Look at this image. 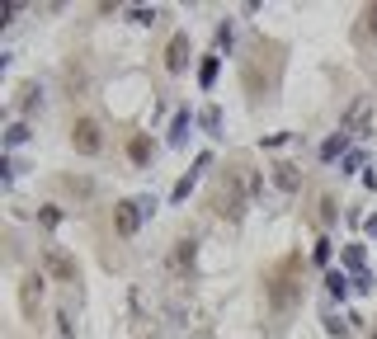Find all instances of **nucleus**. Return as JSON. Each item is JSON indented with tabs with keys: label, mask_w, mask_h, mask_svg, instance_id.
Listing matches in <instances>:
<instances>
[{
	"label": "nucleus",
	"mask_w": 377,
	"mask_h": 339,
	"mask_svg": "<svg viewBox=\"0 0 377 339\" xmlns=\"http://www.w3.org/2000/svg\"><path fill=\"white\" fill-rule=\"evenodd\" d=\"M241 188H236V175H231V180H226V188H222V193H217V212H226V217H231V222H236V217H241Z\"/></svg>",
	"instance_id": "39448f33"
},
{
	"label": "nucleus",
	"mask_w": 377,
	"mask_h": 339,
	"mask_svg": "<svg viewBox=\"0 0 377 339\" xmlns=\"http://www.w3.org/2000/svg\"><path fill=\"white\" fill-rule=\"evenodd\" d=\"M38 222H43V226H57V222H61V208H43V212H38Z\"/></svg>",
	"instance_id": "5701e85b"
},
{
	"label": "nucleus",
	"mask_w": 377,
	"mask_h": 339,
	"mask_svg": "<svg viewBox=\"0 0 377 339\" xmlns=\"http://www.w3.org/2000/svg\"><path fill=\"white\" fill-rule=\"evenodd\" d=\"M24 108H43V85H24Z\"/></svg>",
	"instance_id": "6ab92c4d"
},
{
	"label": "nucleus",
	"mask_w": 377,
	"mask_h": 339,
	"mask_svg": "<svg viewBox=\"0 0 377 339\" xmlns=\"http://www.w3.org/2000/svg\"><path fill=\"white\" fill-rule=\"evenodd\" d=\"M226 48H231V24L217 28V52H226Z\"/></svg>",
	"instance_id": "393cba45"
},
{
	"label": "nucleus",
	"mask_w": 377,
	"mask_h": 339,
	"mask_svg": "<svg viewBox=\"0 0 377 339\" xmlns=\"http://www.w3.org/2000/svg\"><path fill=\"white\" fill-rule=\"evenodd\" d=\"M373 339H377V335H373Z\"/></svg>",
	"instance_id": "c85d7f7f"
},
{
	"label": "nucleus",
	"mask_w": 377,
	"mask_h": 339,
	"mask_svg": "<svg viewBox=\"0 0 377 339\" xmlns=\"http://www.w3.org/2000/svg\"><path fill=\"white\" fill-rule=\"evenodd\" d=\"M311 260H316V264H330V240H316V250H311Z\"/></svg>",
	"instance_id": "b1692460"
},
{
	"label": "nucleus",
	"mask_w": 377,
	"mask_h": 339,
	"mask_svg": "<svg viewBox=\"0 0 377 339\" xmlns=\"http://www.w3.org/2000/svg\"><path fill=\"white\" fill-rule=\"evenodd\" d=\"M217 66H222V57H203V66H198V85H203V90H213V80H217Z\"/></svg>",
	"instance_id": "f8f14e48"
},
{
	"label": "nucleus",
	"mask_w": 377,
	"mask_h": 339,
	"mask_svg": "<svg viewBox=\"0 0 377 339\" xmlns=\"http://www.w3.org/2000/svg\"><path fill=\"white\" fill-rule=\"evenodd\" d=\"M137 208H142V217H151V212H156V198H151V193H142V198H137Z\"/></svg>",
	"instance_id": "a878e982"
},
{
	"label": "nucleus",
	"mask_w": 377,
	"mask_h": 339,
	"mask_svg": "<svg viewBox=\"0 0 377 339\" xmlns=\"http://www.w3.org/2000/svg\"><path fill=\"white\" fill-rule=\"evenodd\" d=\"M273 184H278L283 193H297V188H302V175H297L293 160H278V165H273Z\"/></svg>",
	"instance_id": "0eeeda50"
},
{
	"label": "nucleus",
	"mask_w": 377,
	"mask_h": 339,
	"mask_svg": "<svg viewBox=\"0 0 377 339\" xmlns=\"http://www.w3.org/2000/svg\"><path fill=\"white\" fill-rule=\"evenodd\" d=\"M325 287H330V297H345V292H349V278H345L340 269H330V273H325Z\"/></svg>",
	"instance_id": "2eb2a0df"
},
{
	"label": "nucleus",
	"mask_w": 377,
	"mask_h": 339,
	"mask_svg": "<svg viewBox=\"0 0 377 339\" xmlns=\"http://www.w3.org/2000/svg\"><path fill=\"white\" fill-rule=\"evenodd\" d=\"M48 269H52L57 278H66V283H76V260L61 250V245H48Z\"/></svg>",
	"instance_id": "423d86ee"
},
{
	"label": "nucleus",
	"mask_w": 377,
	"mask_h": 339,
	"mask_svg": "<svg viewBox=\"0 0 377 339\" xmlns=\"http://www.w3.org/2000/svg\"><path fill=\"white\" fill-rule=\"evenodd\" d=\"M71 146H76L81 156H99V151H104L99 123H95V118H76V123H71Z\"/></svg>",
	"instance_id": "f257e3e1"
},
{
	"label": "nucleus",
	"mask_w": 377,
	"mask_h": 339,
	"mask_svg": "<svg viewBox=\"0 0 377 339\" xmlns=\"http://www.w3.org/2000/svg\"><path fill=\"white\" fill-rule=\"evenodd\" d=\"M28 142V123H10V132H5V146H24Z\"/></svg>",
	"instance_id": "dca6fc26"
},
{
	"label": "nucleus",
	"mask_w": 377,
	"mask_h": 339,
	"mask_svg": "<svg viewBox=\"0 0 377 339\" xmlns=\"http://www.w3.org/2000/svg\"><path fill=\"white\" fill-rule=\"evenodd\" d=\"M363 160H368L363 151H349V156H345V175H354V170H363Z\"/></svg>",
	"instance_id": "412c9836"
},
{
	"label": "nucleus",
	"mask_w": 377,
	"mask_h": 339,
	"mask_svg": "<svg viewBox=\"0 0 377 339\" xmlns=\"http://www.w3.org/2000/svg\"><path fill=\"white\" fill-rule=\"evenodd\" d=\"M113 226H118V235H137V226H142V208H137V198H133V203H118Z\"/></svg>",
	"instance_id": "20e7f679"
},
{
	"label": "nucleus",
	"mask_w": 377,
	"mask_h": 339,
	"mask_svg": "<svg viewBox=\"0 0 377 339\" xmlns=\"http://www.w3.org/2000/svg\"><path fill=\"white\" fill-rule=\"evenodd\" d=\"M188 52H193L188 33H175V38H170V48H165V71H175V76H180V71L188 66Z\"/></svg>",
	"instance_id": "7ed1b4c3"
},
{
	"label": "nucleus",
	"mask_w": 377,
	"mask_h": 339,
	"mask_svg": "<svg viewBox=\"0 0 377 339\" xmlns=\"http://www.w3.org/2000/svg\"><path fill=\"white\" fill-rule=\"evenodd\" d=\"M193 180H198V175H184V180L175 184V188H170V203H184L188 193H193Z\"/></svg>",
	"instance_id": "f3484780"
},
{
	"label": "nucleus",
	"mask_w": 377,
	"mask_h": 339,
	"mask_svg": "<svg viewBox=\"0 0 377 339\" xmlns=\"http://www.w3.org/2000/svg\"><path fill=\"white\" fill-rule=\"evenodd\" d=\"M188 123H193V118L180 108V113H175V123H170V146H184V142H188Z\"/></svg>",
	"instance_id": "1a4fd4ad"
},
{
	"label": "nucleus",
	"mask_w": 377,
	"mask_h": 339,
	"mask_svg": "<svg viewBox=\"0 0 377 339\" xmlns=\"http://www.w3.org/2000/svg\"><path fill=\"white\" fill-rule=\"evenodd\" d=\"M325 330L330 335H349V316H325Z\"/></svg>",
	"instance_id": "a211bd4d"
},
{
	"label": "nucleus",
	"mask_w": 377,
	"mask_h": 339,
	"mask_svg": "<svg viewBox=\"0 0 377 339\" xmlns=\"http://www.w3.org/2000/svg\"><path fill=\"white\" fill-rule=\"evenodd\" d=\"M368 28H373V33H377V5H373V10H368Z\"/></svg>",
	"instance_id": "cd10ccee"
},
{
	"label": "nucleus",
	"mask_w": 377,
	"mask_h": 339,
	"mask_svg": "<svg viewBox=\"0 0 377 339\" xmlns=\"http://www.w3.org/2000/svg\"><path fill=\"white\" fill-rule=\"evenodd\" d=\"M349 132H335V137H325V146H321V160H345L349 156Z\"/></svg>",
	"instance_id": "6e6552de"
},
{
	"label": "nucleus",
	"mask_w": 377,
	"mask_h": 339,
	"mask_svg": "<svg viewBox=\"0 0 377 339\" xmlns=\"http://www.w3.org/2000/svg\"><path fill=\"white\" fill-rule=\"evenodd\" d=\"M368 118H373V99H354V108L345 113L340 132H349V137H363V132H368Z\"/></svg>",
	"instance_id": "f03ea898"
},
{
	"label": "nucleus",
	"mask_w": 377,
	"mask_h": 339,
	"mask_svg": "<svg viewBox=\"0 0 377 339\" xmlns=\"http://www.w3.org/2000/svg\"><path fill=\"white\" fill-rule=\"evenodd\" d=\"M363 231H368V235H377V212L368 217V222H363Z\"/></svg>",
	"instance_id": "bb28decb"
},
{
	"label": "nucleus",
	"mask_w": 377,
	"mask_h": 339,
	"mask_svg": "<svg viewBox=\"0 0 377 339\" xmlns=\"http://www.w3.org/2000/svg\"><path fill=\"white\" fill-rule=\"evenodd\" d=\"M38 297H43V278L33 273V278H24V311L28 316H33V302H38Z\"/></svg>",
	"instance_id": "4468645a"
},
{
	"label": "nucleus",
	"mask_w": 377,
	"mask_h": 339,
	"mask_svg": "<svg viewBox=\"0 0 377 339\" xmlns=\"http://www.w3.org/2000/svg\"><path fill=\"white\" fill-rule=\"evenodd\" d=\"M128 19H133V24H156V10H146V5H137V10H128Z\"/></svg>",
	"instance_id": "aec40b11"
},
{
	"label": "nucleus",
	"mask_w": 377,
	"mask_h": 339,
	"mask_svg": "<svg viewBox=\"0 0 377 339\" xmlns=\"http://www.w3.org/2000/svg\"><path fill=\"white\" fill-rule=\"evenodd\" d=\"M128 156H133V165H146V160H151V142H146V137H133V142H128Z\"/></svg>",
	"instance_id": "ddd939ff"
},
{
	"label": "nucleus",
	"mask_w": 377,
	"mask_h": 339,
	"mask_svg": "<svg viewBox=\"0 0 377 339\" xmlns=\"http://www.w3.org/2000/svg\"><path fill=\"white\" fill-rule=\"evenodd\" d=\"M345 264L354 269V278L368 273V255H363V245H345Z\"/></svg>",
	"instance_id": "9b49d317"
},
{
	"label": "nucleus",
	"mask_w": 377,
	"mask_h": 339,
	"mask_svg": "<svg viewBox=\"0 0 377 339\" xmlns=\"http://www.w3.org/2000/svg\"><path fill=\"white\" fill-rule=\"evenodd\" d=\"M198 128L208 132V137H222V108H203L198 113Z\"/></svg>",
	"instance_id": "9d476101"
},
{
	"label": "nucleus",
	"mask_w": 377,
	"mask_h": 339,
	"mask_svg": "<svg viewBox=\"0 0 377 339\" xmlns=\"http://www.w3.org/2000/svg\"><path fill=\"white\" fill-rule=\"evenodd\" d=\"M335 217H340V212H335V198H321V222H325V226H330Z\"/></svg>",
	"instance_id": "4be33fe9"
}]
</instances>
